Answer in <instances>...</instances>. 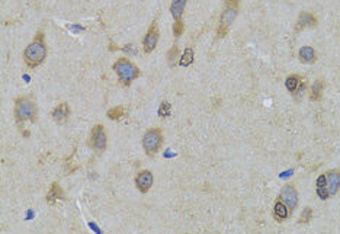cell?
Instances as JSON below:
<instances>
[{"instance_id": "22", "label": "cell", "mask_w": 340, "mask_h": 234, "mask_svg": "<svg viewBox=\"0 0 340 234\" xmlns=\"http://www.w3.org/2000/svg\"><path fill=\"white\" fill-rule=\"evenodd\" d=\"M106 117L109 118V119H112V121H119V119H122V118L125 117V109L122 106H115V108L109 109L106 112Z\"/></svg>"}, {"instance_id": "23", "label": "cell", "mask_w": 340, "mask_h": 234, "mask_svg": "<svg viewBox=\"0 0 340 234\" xmlns=\"http://www.w3.org/2000/svg\"><path fill=\"white\" fill-rule=\"evenodd\" d=\"M307 89H308V84H307V81H305V80H302L301 83H300V86L297 87V90H295V92L292 93V98H294V100L300 102L302 96L305 95Z\"/></svg>"}, {"instance_id": "16", "label": "cell", "mask_w": 340, "mask_h": 234, "mask_svg": "<svg viewBox=\"0 0 340 234\" xmlns=\"http://www.w3.org/2000/svg\"><path fill=\"white\" fill-rule=\"evenodd\" d=\"M186 4H188V0H171V4H170V13H171V16H173V19L174 20L182 19Z\"/></svg>"}, {"instance_id": "28", "label": "cell", "mask_w": 340, "mask_h": 234, "mask_svg": "<svg viewBox=\"0 0 340 234\" xmlns=\"http://www.w3.org/2000/svg\"><path fill=\"white\" fill-rule=\"evenodd\" d=\"M227 32H228V28L223 26V25H218V29H217V37L218 38H224L227 35Z\"/></svg>"}, {"instance_id": "4", "label": "cell", "mask_w": 340, "mask_h": 234, "mask_svg": "<svg viewBox=\"0 0 340 234\" xmlns=\"http://www.w3.org/2000/svg\"><path fill=\"white\" fill-rule=\"evenodd\" d=\"M163 131L160 127H151L149 128L144 134H143V138H141V144H143V149L146 152V155L149 157H154L162 149L163 146Z\"/></svg>"}, {"instance_id": "19", "label": "cell", "mask_w": 340, "mask_h": 234, "mask_svg": "<svg viewBox=\"0 0 340 234\" xmlns=\"http://www.w3.org/2000/svg\"><path fill=\"white\" fill-rule=\"evenodd\" d=\"M179 56H180V50L177 47V44H173V47L169 50L168 53V61H169L170 67H174L179 63Z\"/></svg>"}, {"instance_id": "29", "label": "cell", "mask_w": 340, "mask_h": 234, "mask_svg": "<svg viewBox=\"0 0 340 234\" xmlns=\"http://www.w3.org/2000/svg\"><path fill=\"white\" fill-rule=\"evenodd\" d=\"M226 6H231V7H239L240 6V0H224Z\"/></svg>"}, {"instance_id": "3", "label": "cell", "mask_w": 340, "mask_h": 234, "mask_svg": "<svg viewBox=\"0 0 340 234\" xmlns=\"http://www.w3.org/2000/svg\"><path fill=\"white\" fill-rule=\"evenodd\" d=\"M112 70L118 78V81L124 87L131 86L132 81L141 76V70L138 69V66L127 57H119L112 64Z\"/></svg>"}, {"instance_id": "6", "label": "cell", "mask_w": 340, "mask_h": 234, "mask_svg": "<svg viewBox=\"0 0 340 234\" xmlns=\"http://www.w3.org/2000/svg\"><path fill=\"white\" fill-rule=\"evenodd\" d=\"M159 18H154V20L150 23L144 38H143V51L146 54H150L156 50L159 39H160V29H159V23H157Z\"/></svg>"}, {"instance_id": "7", "label": "cell", "mask_w": 340, "mask_h": 234, "mask_svg": "<svg viewBox=\"0 0 340 234\" xmlns=\"http://www.w3.org/2000/svg\"><path fill=\"white\" fill-rule=\"evenodd\" d=\"M279 196L282 198V201L288 205V208L291 210V213H294L298 207V201H300V194L298 189L294 183H286L281 189Z\"/></svg>"}, {"instance_id": "11", "label": "cell", "mask_w": 340, "mask_h": 234, "mask_svg": "<svg viewBox=\"0 0 340 234\" xmlns=\"http://www.w3.org/2000/svg\"><path fill=\"white\" fill-rule=\"evenodd\" d=\"M326 179H327V189L330 196H335L339 194L340 191V170L339 169H332L326 172Z\"/></svg>"}, {"instance_id": "10", "label": "cell", "mask_w": 340, "mask_h": 234, "mask_svg": "<svg viewBox=\"0 0 340 234\" xmlns=\"http://www.w3.org/2000/svg\"><path fill=\"white\" fill-rule=\"evenodd\" d=\"M72 115V108L67 102L58 103L56 108L51 111V118L56 121L57 124H66L69 118Z\"/></svg>"}, {"instance_id": "8", "label": "cell", "mask_w": 340, "mask_h": 234, "mask_svg": "<svg viewBox=\"0 0 340 234\" xmlns=\"http://www.w3.org/2000/svg\"><path fill=\"white\" fill-rule=\"evenodd\" d=\"M134 183H135V186H137L138 192H141V194H147L151 188H153V185H154V175H153V172L149 170V169H143V170H140V172L135 175Z\"/></svg>"}, {"instance_id": "17", "label": "cell", "mask_w": 340, "mask_h": 234, "mask_svg": "<svg viewBox=\"0 0 340 234\" xmlns=\"http://www.w3.org/2000/svg\"><path fill=\"white\" fill-rule=\"evenodd\" d=\"M324 87H326V81L324 78H316V81L313 83L311 86V92H310V99L311 100H320L323 98V92H324Z\"/></svg>"}, {"instance_id": "13", "label": "cell", "mask_w": 340, "mask_h": 234, "mask_svg": "<svg viewBox=\"0 0 340 234\" xmlns=\"http://www.w3.org/2000/svg\"><path fill=\"white\" fill-rule=\"evenodd\" d=\"M239 16V7H231V6H224L221 15H220V22L218 25H223L226 28H230L234 20Z\"/></svg>"}, {"instance_id": "27", "label": "cell", "mask_w": 340, "mask_h": 234, "mask_svg": "<svg viewBox=\"0 0 340 234\" xmlns=\"http://www.w3.org/2000/svg\"><path fill=\"white\" fill-rule=\"evenodd\" d=\"M323 186H327V179H326V173H323L317 177L316 180V188H323Z\"/></svg>"}, {"instance_id": "15", "label": "cell", "mask_w": 340, "mask_h": 234, "mask_svg": "<svg viewBox=\"0 0 340 234\" xmlns=\"http://www.w3.org/2000/svg\"><path fill=\"white\" fill-rule=\"evenodd\" d=\"M298 59L301 63H305V64H313L317 61V53L314 50V47L311 45H304L300 48L298 51Z\"/></svg>"}, {"instance_id": "9", "label": "cell", "mask_w": 340, "mask_h": 234, "mask_svg": "<svg viewBox=\"0 0 340 234\" xmlns=\"http://www.w3.org/2000/svg\"><path fill=\"white\" fill-rule=\"evenodd\" d=\"M291 214L292 213L288 208V205L283 202L281 196H278L276 201H275V204H273V208H272V217H273V220L276 223H283V221H286L291 217Z\"/></svg>"}, {"instance_id": "24", "label": "cell", "mask_w": 340, "mask_h": 234, "mask_svg": "<svg viewBox=\"0 0 340 234\" xmlns=\"http://www.w3.org/2000/svg\"><path fill=\"white\" fill-rule=\"evenodd\" d=\"M170 114H171V105H170V102L163 100V102L160 103V106H159V117L168 118L170 117Z\"/></svg>"}, {"instance_id": "18", "label": "cell", "mask_w": 340, "mask_h": 234, "mask_svg": "<svg viewBox=\"0 0 340 234\" xmlns=\"http://www.w3.org/2000/svg\"><path fill=\"white\" fill-rule=\"evenodd\" d=\"M302 80L304 78L300 75H289L288 78H285V87H286V90L292 95L297 90V87L300 86V83H301Z\"/></svg>"}, {"instance_id": "14", "label": "cell", "mask_w": 340, "mask_h": 234, "mask_svg": "<svg viewBox=\"0 0 340 234\" xmlns=\"http://www.w3.org/2000/svg\"><path fill=\"white\" fill-rule=\"evenodd\" d=\"M66 199V194H64V191L61 189V186L57 183V182H53L51 183V186H50V191L47 192V195H45V201H47V204H50V205H56L58 201H64Z\"/></svg>"}, {"instance_id": "20", "label": "cell", "mask_w": 340, "mask_h": 234, "mask_svg": "<svg viewBox=\"0 0 340 234\" xmlns=\"http://www.w3.org/2000/svg\"><path fill=\"white\" fill-rule=\"evenodd\" d=\"M193 57H195L193 48H192V47H188V48L183 51V56L179 60V66H182V67H189V66L193 63Z\"/></svg>"}, {"instance_id": "25", "label": "cell", "mask_w": 340, "mask_h": 234, "mask_svg": "<svg viewBox=\"0 0 340 234\" xmlns=\"http://www.w3.org/2000/svg\"><path fill=\"white\" fill-rule=\"evenodd\" d=\"M183 31H185V23H183V20H174V23H173V37H174V39L180 38L182 34H183Z\"/></svg>"}, {"instance_id": "26", "label": "cell", "mask_w": 340, "mask_h": 234, "mask_svg": "<svg viewBox=\"0 0 340 234\" xmlns=\"http://www.w3.org/2000/svg\"><path fill=\"white\" fill-rule=\"evenodd\" d=\"M316 194H317V196L320 198L321 201H326V199H329V198H330V194H329V189H327V186H323V188H316Z\"/></svg>"}, {"instance_id": "2", "label": "cell", "mask_w": 340, "mask_h": 234, "mask_svg": "<svg viewBox=\"0 0 340 234\" xmlns=\"http://www.w3.org/2000/svg\"><path fill=\"white\" fill-rule=\"evenodd\" d=\"M15 122L19 127V130H23L25 122L35 124L38 121V106L37 103L29 96H18L15 99Z\"/></svg>"}, {"instance_id": "21", "label": "cell", "mask_w": 340, "mask_h": 234, "mask_svg": "<svg viewBox=\"0 0 340 234\" xmlns=\"http://www.w3.org/2000/svg\"><path fill=\"white\" fill-rule=\"evenodd\" d=\"M313 217H314V210L311 207H305L298 218V224H310L313 221Z\"/></svg>"}, {"instance_id": "1", "label": "cell", "mask_w": 340, "mask_h": 234, "mask_svg": "<svg viewBox=\"0 0 340 234\" xmlns=\"http://www.w3.org/2000/svg\"><path fill=\"white\" fill-rule=\"evenodd\" d=\"M47 54H48V48L45 44V34L42 29H39L37 31L34 39L25 47L22 53L23 63L28 69H37L45 61Z\"/></svg>"}, {"instance_id": "12", "label": "cell", "mask_w": 340, "mask_h": 234, "mask_svg": "<svg viewBox=\"0 0 340 234\" xmlns=\"http://www.w3.org/2000/svg\"><path fill=\"white\" fill-rule=\"evenodd\" d=\"M317 23H319V20L311 12H301L298 19H297L295 32H300L305 28H314V26H317Z\"/></svg>"}, {"instance_id": "5", "label": "cell", "mask_w": 340, "mask_h": 234, "mask_svg": "<svg viewBox=\"0 0 340 234\" xmlns=\"http://www.w3.org/2000/svg\"><path fill=\"white\" fill-rule=\"evenodd\" d=\"M89 146L96 153H103L108 147V134L103 124H96L89 137Z\"/></svg>"}]
</instances>
